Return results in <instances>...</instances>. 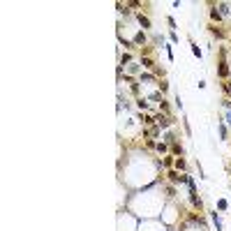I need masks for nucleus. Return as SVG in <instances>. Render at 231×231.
<instances>
[{
    "label": "nucleus",
    "mask_w": 231,
    "mask_h": 231,
    "mask_svg": "<svg viewBox=\"0 0 231 231\" xmlns=\"http://www.w3.org/2000/svg\"><path fill=\"white\" fill-rule=\"evenodd\" d=\"M213 222H215V227H217V231H222V222H220V217H217V213H213Z\"/></svg>",
    "instance_id": "nucleus-8"
},
{
    "label": "nucleus",
    "mask_w": 231,
    "mask_h": 231,
    "mask_svg": "<svg viewBox=\"0 0 231 231\" xmlns=\"http://www.w3.org/2000/svg\"><path fill=\"white\" fill-rule=\"evenodd\" d=\"M224 106H227V109H229V106H231V102H224Z\"/></svg>",
    "instance_id": "nucleus-20"
},
{
    "label": "nucleus",
    "mask_w": 231,
    "mask_h": 231,
    "mask_svg": "<svg viewBox=\"0 0 231 231\" xmlns=\"http://www.w3.org/2000/svg\"><path fill=\"white\" fill-rule=\"evenodd\" d=\"M173 166H176V169H180V171H183V169H185V160H183V157H178V160H176V162H173Z\"/></svg>",
    "instance_id": "nucleus-5"
},
{
    "label": "nucleus",
    "mask_w": 231,
    "mask_h": 231,
    "mask_svg": "<svg viewBox=\"0 0 231 231\" xmlns=\"http://www.w3.org/2000/svg\"><path fill=\"white\" fill-rule=\"evenodd\" d=\"M155 120L160 123V127H169V125H171V118H169V116H157Z\"/></svg>",
    "instance_id": "nucleus-3"
},
{
    "label": "nucleus",
    "mask_w": 231,
    "mask_h": 231,
    "mask_svg": "<svg viewBox=\"0 0 231 231\" xmlns=\"http://www.w3.org/2000/svg\"><path fill=\"white\" fill-rule=\"evenodd\" d=\"M220 76H222V79L229 76V67H227V63H224V58H222V63H220Z\"/></svg>",
    "instance_id": "nucleus-4"
},
{
    "label": "nucleus",
    "mask_w": 231,
    "mask_h": 231,
    "mask_svg": "<svg viewBox=\"0 0 231 231\" xmlns=\"http://www.w3.org/2000/svg\"><path fill=\"white\" fill-rule=\"evenodd\" d=\"M222 88H224V90L231 95V83H229V81H224V83H222Z\"/></svg>",
    "instance_id": "nucleus-17"
},
{
    "label": "nucleus",
    "mask_w": 231,
    "mask_h": 231,
    "mask_svg": "<svg viewBox=\"0 0 231 231\" xmlns=\"http://www.w3.org/2000/svg\"><path fill=\"white\" fill-rule=\"evenodd\" d=\"M192 53H194L197 58H201V49H199V46L194 44V42H192Z\"/></svg>",
    "instance_id": "nucleus-10"
},
{
    "label": "nucleus",
    "mask_w": 231,
    "mask_h": 231,
    "mask_svg": "<svg viewBox=\"0 0 231 231\" xmlns=\"http://www.w3.org/2000/svg\"><path fill=\"white\" fill-rule=\"evenodd\" d=\"M227 120H229V123H231V113H229V116H227Z\"/></svg>",
    "instance_id": "nucleus-21"
},
{
    "label": "nucleus",
    "mask_w": 231,
    "mask_h": 231,
    "mask_svg": "<svg viewBox=\"0 0 231 231\" xmlns=\"http://www.w3.org/2000/svg\"><path fill=\"white\" fill-rule=\"evenodd\" d=\"M136 19H139V23L143 26V30H148V28H150V19H148V16H143V14H136Z\"/></svg>",
    "instance_id": "nucleus-2"
},
{
    "label": "nucleus",
    "mask_w": 231,
    "mask_h": 231,
    "mask_svg": "<svg viewBox=\"0 0 231 231\" xmlns=\"http://www.w3.org/2000/svg\"><path fill=\"white\" fill-rule=\"evenodd\" d=\"M217 208H220V210H224V208H227V201H224V199H220V201H217Z\"/></svg>",
    "instance_id": "nucleus-14"
},
{
    "label": "nucleus",
    "mask_w": 231,
    "mask_h": 231,
    "mask_svg": "<svg viewBox=\"0 0 231 231\" xmlns=\"http://www.w3.org/2000/svg\"><path fill=\"white\" fill-rule=\"evenodd\" d=\"M220 134H222V139H227V127L224 125H220Z\"/></svg>",
    "instance_id": "nucleus-18"
},
{
    "label": "nucleus",
    "mask_w": 231,
    "mask_h": 231,
    "mask_svg": "<svg viewBox=\"0 0 231 231\" xmlns=\"http://www.w3.org/2000/svg\"><path fill=\"white\" fill-rule=\"evenodd\" d=\"M231 9H229V5H224V2H222V5H220V14H229Z\"/></svg>",
    "instance_id": "nucleus-11"
},
{
    "label": "nucleus",
    "mask_w": 231,
    "mask_h": 231,
    "mask_svg": "<svg viewBox=\"0 0 231 231\" xmlns=\"http://www.w3.org/2000/svg\"><path fill=\"white\" fill-rule=\"evenodd\" d=\"M171 148H173V153H176V155H183V146H178L176 141L171 143Z\"/></svg>",
    "instance_id": "nucleus-7"
},
{
    "label": "nucleus",
    "mask_w": 231,
    "mask_h": 231,
    "mask_svg": "<svg viewBox=\"0 0 231 231\" xmlns=\"http://www.w3.org/2000/svg\"><path fill=\"white\" fill-rule=\"evenodd\" d=\"M143 67H153V60L150 58H143Z\"/></svg>",
    "instance_id": "nucleus-19"
},
{
    "label": "nucleus",
    "mask_w": 231,
    "mask_h": 231,
    "mask_svg": "<svg viewBox=\"0 0 231 231\" xmlns=\"http://www.w3.org/2000/svg\"><path fill=\"white\" fill-rule=\"evenodd\" d=\"M155 148H157V150H160V153H166V143H157V146H155Z\"/></svg>",
    "instance_id": "nucleus-15"
},
{
    "label": "nucleus",
    "mask_w": 231,
    "mask_h": 231,
    "mask_svg": "<svg viewBox=\"0 0 231 231\" xmlns=\"http://www.w3.org/2000/svg\"><path fill=\"white\" fill-rule=\"evenodd\" d=\"M210 19H213V21H220V19H222V14H220L217 9H210Z\"/></svg>",
    "instance_id": "nucleus-6"
},
{
    "label": "nucleus",
    "mask_w": 231,
    "mask_h": 231,
    "mask_svg": "<svg viewBox=\"0 0 231 231\" xmlns=\"http://www.w3.org/2000/svg\"><path fill=\"white\" fill-rule=\"evenodd\" d=\"M134 42H136V44H143V42H146V35H143V33H139L136 37H134Z\"/></svg>",
    "instance_id": "nucleus-9"
},
{
    "label": "nucleus",
    "mask_w": 231,
    "mask_h": 231,
    "mask_svg": "<svg viewBox=\"0 0 231 231\" xmlns=\"http://www.w3.org/2000/svg\"><path fill=\"white\" fill-rule=\"evenodd\" d=\"M187 178L190 176H180L178 171H169V180L171 183H187Z\"/></svg>",
    "instance_id": "nucleus-1"
},
{
    "label": "nucleus",
    "mask_w": 231,
    "mask_h": 231,
    "mask_svg": "<svg viewBox=\"0 0 231 231\" xmlns=\"http://www.w3.org/2000/svg\"><path fill=\"white\" fill-rule=\"evenodd\" d=\"M160 109H162V111H164V113H169V104H166L164 99H162V102H160Z\"/></svg>",
    "instance_id": "nucleus-13"
},
{
    "label": "nucleus",
    "mask_w": 231,
    "mask_h": 231,
    "mask_svg": "<svg viewBox=\"0 0 231 231\" xmlns=\"http://www.w3.org/2000/svg\"><path fill=\"white\" fill-rule=\"evenodd\" d=\"M164 166H166V169H171V166H173V160H171V155H169V157H164Z\"/></svg>",
    "instance_id": "nucleus-12"
},
{
    "label": "nucleus",
    "mask_w": 231,
    "mask_h": 231,
    "mask_svg": "<svg viewBox=\"0 0 231 231\" xmlns=\"http://www.w3.org/2000/svg\"><path fill=\"white\" fill-rule=\"evenodd\" d=\"M160 90H162V93H166V90H169V83H166V81H162V83H160Z\"/></svg>",
    "instance_id": "nucleus-16"
}]
</instances>
